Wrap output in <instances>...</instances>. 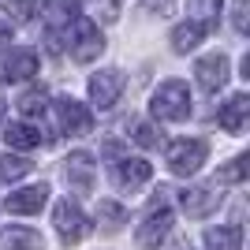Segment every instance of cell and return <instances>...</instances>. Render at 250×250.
Listing matches in <instances>:
<instances>
[{
	"label": "cell",
	"mask_w": 250,
	"mask_h": 250,
	"mask_svg": "<svg viewBox=\"0 0 250 250\" xmlns=\"http://www.w3.org/2000/svg\"><path fill=\"white\" fill-rule=\"evenodd\" d=\"M149 112L161 120V124H183L194 104H190V86L183 79H168L153 90V101H149Z\"/></svg>",
	"instance_id": "obj_1"
},
{
	"label": "cell",
	"mask_w": 250,
	"mask_h": 250,
	"mask_svg": "<svg viewBox=\"0 0 250 250\" xmlns=\"http://www.w3.org/2000/svg\"><path fill=\"white\" fill-rule=\"evenodd\" d=\"M63 45H67L75 63H90V60L101 56L104 38H101V30H97V22L75 15V19H67V26H63Z\"/></svg>",
	"instance_id": "obj_2"
},
{
	"label": "cell",
	"mask_w": 250,
	"mask_h": 250,
	"mask_svg": "<svg viewBox=\"0 0 250 250\" xmlns=\"http://www.w3.org/2000/svg\"><path fill=\"white\" fill-rule=\"evenodd\" d=\"M168 231H172V206H168V194H157L149 202V213L142 217V224L135 231L138 250H161V243L168 239Z\"/></svg>",
	"instance_id": "obj_3"
},
{
	"label": "cell",
	"mask_w": 250,
	"mask_h": 250,
	"mask_svg": "<svg viewBox=\"0 0 250 250\" xmlns=\"http://www.w3.org/2000/svg\"><path fill=\"white\" fill-rule=\"evenodd\" d=\"M52 224H56V231H60L63 247H75V243H83L86 235H90V220H86V213L79 206H75L71 198L56 202V209H52Z\"/></svg>",
	"instance_id": "obj_4"
},
{
	"label": "cell",
	"mask_w": 250,
	"mask_h": 250,
	"mask_svg": "<svg viewBox=\"0 0 250 250\" xmlns=\"http://www.w3.org/2000/svg\"><path fill=\"white\" fill-rule=\"evenodd\" d=\"M206 153H209L206 138H179V142L168 146V168L176 176H194L202 168V161H206Z\"/></svg>",
	"instance_id": "obj_5"
},
{
	"label": "cell",
	"mask_w": 250,
	"mask_h": 250,
	"mask_svg": "<svg viewBox=\"0 0 250 250\" xmlns=\"http://www.w3.org/2000/svg\"><path fill=\"white\" fill-rule=\"evenodd\" d=\"M124 71H116V67H108V71H97L94 79H90V101L97 104V108H112L116 101H120V94H124Z\"/></svg>",
	"instance_id": "obj_6"
},
{
	"label": "cell",
	"mask_w": 250,
	"mask_h": 250,
	"mask_svg": "<svg viewBox=\"0 0 250 250\" xmlns=\"http://www.w3.org/2000/svg\"><path fill=\"white\" fill-rule=\"evenodd\" d=\"M179 202H183V209H187V217H209V213L224 202V190H220L217 183H198V187L183 190Z\"/></svg>",
	"instance_id": "obj_7"
},
{
	"label": "cell",
	"mask_w": 250,
	"mask_h": 250,
	"mask_svg": "<svg viewBox=\"0 0 250 250\" xmlns=\"http://www.w3.org/2000/svg\"><path fill=\"white\" fill-rule=\"evenodd\" d=\"M56 116H60V127L67 135H90L94 131V116L86 112L83 101H75V97H56Z\"/></svg>",
	"instance_id": "obj_8"
},
{
	"label": "cell",
	"mask_w": 250,
	"mask_h": 250,
	"mask_svg": "<svg viewBox=\"0 0 250 250\" xmlns=\"http://www.w3.org/2000/svg\"><path fill=\"white\" fill-rule=\"evenodd\" d=\"M63 179L75 194H90L94 190V179H97V168H94V157L90 153H71L67 165H63Z\"/></svg>",
	"instance_id": "obj_9"
},
{
	"label": "cell",
	"mask_w": 250,
	"mask_h": 250,
	"mask_svg": "<svg viewBox=\"0 0 250 250\" xmlns=\"http://www.w3.org/2000/svg\"><path fill=\"white\" fill-rule=\"evenodd\" d=\"M194 75H198V86L209 90V94H217L220 86L228 83V56L224 52H209L194 63Z\"/></svg>",
	"instance_id": "obj_10"
},
{
	"label": "cell",
	"mask_w": 250,
	"mask_h": 250,
	"mask_svg": "<svg viewBox=\"0 0 250 250\" xmlns=\"http://www.w3.org/2000/svg\"><path fill=\"white\" fill-rule=\"evenodd\" d=\"M42 63H38V52L34 49H11L0 63V79L4 83H22V79H30Z\"/></svg>",
	"instance_id": "obj_11"
},
{
	"label": "cell",
	"mask_w": 250,
	"mask_h": 250,
	"mask_svg": "<svg viewBox=\"0 0 250 250\" xmlns=\"http://www.w3.org/2000/svg\"><path fill=\"white\" fill-rule=\"evenodd\" d=\"M149 176H153V168H149V161H142V157H120L116 168H112V179L124 190H138L142 183H149Z\"/></svg>",
	"instance_id": "obj_12"
},
{
	"label": "cell",
	"mask_w": 250,
	"mask_h": 250,
	"mask_svg": "<svg viewBox=\"0 0 250 250\" xmlns=\"http://www.w3.org/2000/svg\"><path fill=\"white\" fill-rule=\"evenodd\" d=\"M217 120H220V127H224L228 135H243V131H247V120H250V97L247 94L228 97V101L220 104Z\"/></svg>",
	"instance_id": "obj_13"
},
{
	"label": "cell",
	"mask_w": 250,
	"mask_h": 250,
	"mask_svg": "<svg viewBox=\"0 0 250 250\" xmlns=\"http://www.w3.org/2000/svg\"><path fill=\"white\" fill-rule=\"evenodd\" d=\"M45 202H49V187H45V183H34V187H22V190H15L8 198V213H19V217L42 213Z\"/></svg>",
	"instance_id": "obj_14"
},
{
	"label": "cell",
	"mask_w": 250,
	"mask_h": 250,
	"mask_svg": "<svg viewBox=\"0 0 250 250\" xmlns=\"http://www.w3.org/2000/svg\"><path fill=\"white\" fill-rule=\"evenodd\" d=\"M213 30V26H206L202 19H187V22H179L176 30H172V52H190V49H198L202 45V38Z\"/></svg>",
	"instance_id": "obj_15"
},
{
	"label": "cell",
	"mask_w": 250,
	"mask_h": 250,
	"mask_svg": "<svg viewBox=\"0 0 250 250\" xmlns=\"http://www.w3.org/2000/svg\"><path fill=\"white\" fill-rule=\"evenodd\" d=\"M0 250H45V239H42V231L11 224V228L0 231Z\"/></svg>",
	"instance_id": "obj_16"
},
{
	"label": "cell",
	"mask_w": 250,
	"mask_h": 250,
	"mask_svg": "<svg viewBox=\"0 0 250 250\" xmlns=\"http://www.w3.org/2000/svg\"><path fill=\"white\" fill-rule=\"evenodd\" d=\"M206 250H243V224H220L206 231Z\"/></svg>",
	"instance_id": "obj_17"
},
{
	"label": "cell",
	"mask_w": 250,
	"mask_h": 250,
	"mask_svg": "<svg viewBox=\"0 0 250 250\" xmlns=\"http://www.w3.org/2000/svg\"><path fill=\"white\" fill-rule=\"evenodd\" d=\"M4 142L15 149H38L42 146V131L30 124H8L4 127Z\"/></svg>",
	"instance_id": "obj_18"
},
{
	"label": "cell",
	"mask_w": 250,
	"mask_h": 250,
	"mask_svg": "<svg viewBox=\"0 0 250 250\" xmlns=\"http://www.w3.org/2000/svg\"><path fill=\"white\" fill-rule=\"evenodd\" d=\"M4 11H8V19H15V22H34L45 11V0H11Z\"/></svg>",
	"instance_id": "obj_19"
},
{
	"label": "cell",
	"mask_w": 250,
	"mask_h": 250,
	"mask_svg": "<svg viewBox=\"0 0 250 250\" xmlns=\"http://www.w3.org/2000/svg\"><path fill=\"white\" fill-rule=\"evenodd\" d=\"M247 172H250V157H235L231 165H224V168L217 172V179H213V183H217V187H231V183H243V179H247Z\"/></svg>",
	"instance_id": "obj_20"
},
{
	"label": "cell",
	"mask_w": 250,
	"mask_h": 250,
	"mask_svg": "<svg viewBox=\"0 0 250 250\" xmlns=\"http://www.w3.org/2000/svg\"><path fill=\"white\" fill-rule=\"evenodd\" d=\"M97 220H104V231H120L127 220V209L120 206V202H108L104 198L101 206H97Z\"/></svg>",
	"instance_id": "obj_21"
},
{
	"label": "cell",
	"mask_w": 250,
	"mask_h": 250,
	"mask_svg": "<svg viewBox=\"0 0 250 250\" xmlns=\"http://www.w3.org/2000/svg\"><path fill=\"white\" fill-rule=\"evenodd\" d=\"M127 135L135 138L138 146H146V149H157V146H161V131H157L153 124H146V120H135V124H131V131H127Z\"/></svg>",
	"instance_id": "obj_22"
},
{
	"label": "cell",
	"mask_w": 250,
	"mask_h": 250,
	"mask_svg": "<svg viewBox=\"0 0 250 250\" xmlns=\"http://www.w3.org/2000/svg\"><path fill=\"white\" fill-rule=\"evenodd\" d=\"M30 161L26 157H0V183H11V179H22L30 172Z\"/></svg>",
	"instance_id": "obj_23"
},
{
	"label": "cell",
	"mask_w": 250,
	"mask_h": 250,
	"mask_svg": "<svg viewBox=\"0 0 250 250\" xmlns=\"http://www.w3.org/2000/svg\"><path fill=\"white\" fill-rule=\"evenodd\" d=\"M19 112L22 116H42L45 112V90H26L19 97Z\"/></svg>",
	"instance_id": "obj_24"
},
{
	"label": "cell",
	"mask_w": 250,
	"mask_h": 250,
	"mask_svg": "<svg viewBox=\"0 0 250 250\" xmlns=\"http://www.w3.org/2000/svg\"><path fill=\"white\" fill-rule=\"evenodd\" d=\"M194 8H202V22H206V26H217L224 0H194Z\"/></svg>",
	"instance_id": "obj_25"
},
{
	"label": "cell",
	"mask_w": 250,
	"mask_h": 250,
	"mask_svg": "<svg viewBox=\"0 0 250 250\" xmlns=\"http://www.w3.org/2000/svg\"><path fill=\"white\" fill-rule=\"evenodd\" d=\"M235 30L247 34L250 30V19H247V0H235Z\"/></svg>",
	"instance_id": "obj_26"
},
{
	"label": "cell",
	"mask_w": 250,
	"mask_h": 250,
	"mask_svg": "<svg viewBox=\"0 0 250 250\" xmlns=\"http://www.w3.org/2000/svg\"><path fill=\"white\" fill-rule=\"evenodd\" d=\"M8 38H11V30L4 26V22H0V42H8Z\"/></svg>",
	"instance_id": "obj_27"
},
{
	"label": "cell",
	"mask_w": 250,
	"mask_h": 250,
	"mask_svg": "<svg viewBox=\"0 0 250 250\" xmlns=\"http://www.w3.org/2000/svg\"><path fill=\"white\" fill-rule=\"evenodd\" d=\"M4 112H8V101H4V97H0V120H4Z\"/></svg>",
	"instance_id": "obj_28"
}]
</instances>
